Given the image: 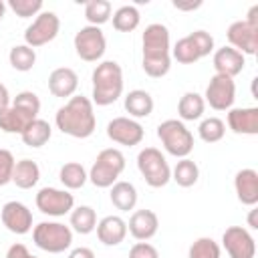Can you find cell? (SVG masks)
I'll use <instances>...</instances> for the list:
<instances>
[{
	"label": "cell",
	"instance_id": "6da1fadb",
	"mask_svg": "<svg viewBox=\"0 0 258 258\" xmlns=\"http://www.w3.org/2000/svg\"><path fill=\"white\" fill-rule=\"evenodd\" d=\"M56 129L75 139H87L95 133L97 117L93 111V101L83 95L71 97L54 115Z\"/></svg>",
	"mask_w": 258,
	"mask_h": 258
},
{
	"label": "cell",
	"instance_id": "7a4b0ae2",
	"mask_svg": "<svg viewBox=\"0 0 258 258\" xmlns=\"http://www.w3.org/2000/svg\"><path fill=\"white\" fill-rule=\"evenodd\" d=\"M143 71L151 79H161L169 73L171 56H169V30L161 22H151L145 26L143 36Z\"/></svg>",
	"mask_w": 258,
	"mask_h": 258
},
{
	"label": "cell",
	"instance_id": "3957f363",
	"mask_svg": "<svg viewBox=\"0 0 258 258\" xmlns=\"http://www.w3.org/2000/svg\"><path fill=\"white\" fill-rule=\"evenodd\" d=\"M93 103L107 107L123 93V71L115 60H103L93 71Z\"/></svg>",
	"mask_w": 258,
	"mask_h": 258
},
{
	"label": "cell",
	"instance_id": "277c9868",
	"mask_svg": "<svg viewBox=\"0 0 258 258\" xmlns=\"http://www.w3.org/2000/svg\"><path fill=\"white\" fill-rule=\"evenodd\" d=\"M157 137L163 149L173 157H187L194 151V135L179 119H165L157 125Z\"/></svg>",
	"mask_w": 258,
	"mask_h": 258
},
{
	"label": "cell",
	"instance_id": "5b68a950",
	"mask_svg": "<svg viewBox=\"0 0 258 258\" xmlns=\"http://www.w3.org/2000/svg\"><path fill=\"white\" fill-rule=\"evenodd\" d=\"M123 169H125V155L119 149L109 147L99 151L89 171V179L95 187H111L117 181V177L123 173Z\"/></svg>",
	"mask_w": 258,
	"mask_h": 258
},
{
	"label": "cell",
	"instance_id": "8992f818",
	"mask_svg": "<svg viewBox=\"0 0 258 258\" xmlns=\"http://www.w3.org/2000/svg\"><path fill=\"white\" fill-rule=\"evenodd\" d=\"M34 244L50 254H60L73 244V230L60 222H40L32 228Z\"/></svg>",
	"mask_w": 258,
	"mask_h": 258
},
{
	"label": "cell",
	"instance_id": "52a82bcc",
	"mask_svg": "<svg viewBox=\"0 0 258 258\" xmlns=\"http://www.w3.org/2000/svg\"><path fill=\"white\" fill-rule=\"evenodd\" d=\"M137 167L149 187H163L171 179V169L165 155L157 147H145L137 153Z\"/></svg>",
	"mask_w": 258,
	"mask_h": 258
},
{
	"label": "cell",
	"instance_id": "ba28073f",
	"mask_svg": "<svg viewBox=\"0 0 258 258\" xmlns=\"http://www.w3.org/2000/svg\"><path fill=\"white\" fill-rule=\"evenodd\" d=\"M212 50H214V36L206 30H194L191 34L179 38L171 48L173 58L179 64H194L200 58L208 56Z\"/></svg>",
	"mask_w": 258,
	"mask_h": 258
},
{
	"label": "cell",
	"instance_id": "9c48e42d",
	"mask_svg": "<svg viewBox=\"0 0 258 258\" xmlns=\"http://www.w3.org/2000/svg\"><path fill=\"white\" fill-rule=\"evenodd\" d=\"M73 42H75V50H77L79 58H83L85 62L101 60L107 50V40H105L103 30L99 26H91V24L79 28Z\"/></svg>",
	"mask_w": 258,
	"mask_h": 258
},
{
	"label": "cell",
	"instance_id": "30bf717a",
	"mask_svg": "<svg viewBox=\"0 0 258 258\" xmlns=\"http://www.w3.org/2000/svg\"><path fill=\"white\" fill-rule=\"evenodd\" d=\"M58 30H60L58 16L54 12H50V10H42L40 14H36L32 24L24 30V42L30 48H38V46L48 44L50 40H54Z\"/></svg>",
	"mask_w": 258,
	"mask_h": 258
},
{
	"label": "cell",
	"instance_id": "8fae6325",
	"mask_svg": "<svg viewBox=\"0 0 258 258\" xmlns=\"http://www.w3.org/2000/svg\"><path fill=\"white\" fill-rule=\"evenodd\" d=\"M236 99V85L234 79L224 77V75H214L206 87L204 101L214 109V111H230Z\"/></svg>",
	"mask_w": 258,
	"mask_h": 258
},
{
	"label": "cell",
	"instance_id": "7c38bea8",
	"mask_svg": "<svg viewBox=\"0 0 258 258\" xmlns=\"http://www.w3.org/2000/svg\"><path fill=\"white\" fill-rule=\"evenodd\" d=\"M34 202H36V208L42 214L54 216V218L71 214L73 208H75L73 194H69L67 189H56V187H42V189H38Z\"/></svg>",
	"mask_w": 258,
	"mask_h": 258
},
{
	"label": "cell",
	"instance_id": "4fadbf2b",
	"mask_svg": "<svg viewBox=\"0 0 258 258\" xmlns=\"http://www.w3.org/2000/svg\"><path fill=\"white\" fill-rule=\"evenodd\" d=\"M143 125L131 117H115L107 123V137L119 145L133 147L143 141Z\"/></svg>",
	"mask_w": 258,
	"mask_h": 258
},
{
	"label": "cell",
	"instance_id": "5bb4252c",
	"mask_svg": "<svg viewBox=\"0 0 258 258\" xmlns=\"http://www.w3.org/2000/svg\"><path fill=\"white\" fill-rule=\"evenodd\" d=\"M222 244L230 258H254L256 242L252 234L242 226H230L222 234Z\"/></svg>",
	"mask_w": 258,
	"mask_h": 258
},
{
	"label": "cell",
	"instance_id": "9a60e30c",
	"mask_svg": "<svg viewBox=\"0 0 258 258\" xmlns=\"http://www.w3.org/2000/svg\"><path fill=\"white\" fill-rule=\"evenodd\" d=\"M226 36H228L232 48H236L244 56L256 54V50H258V26H252L246 20H236L228 26Z\"/></svg>",
	"mask_w": 258,
	"mask_h": 258
},
{
	"label": "cell",
	"instance_id": "2e32d148",
	"mask_svg": "<svg viewBox=\"0 0 258 258\" xmlns=\"http://www.w3.org/2000/svg\"><path fill=\"white\" fill-rule=\"evenodd\" d=\"M0 216H2V224L12 234L22 236V234H28L32 230V212L22 202H16V200L6 202L2 206Z\"/></svg>",
	"mask_w": 258,
	"mask_h": 258
},
{
	"label": "cell",
	"instance_id": "e0dca14e",
	"mask_svg": "<svg viewBox=\"0 0 258 258\" xmlns=\"http://www.w3.org/2000/svg\"><path fill=\"white\" fill-rule=\"evenodd\" d=\"M157 228H159V220L153 210H135L127 224L129 234L139 242L151 240L157 234Z\"/></svg>",
	"mask_w": 258,
	"mask_h": 258
},
{
	"label": "cell",
	"instance_id": "ac0fdd59",
	"mask_svg": "<svg viewBox=\"0 0 258 258\" xmlns=\"http://www.w3.org/2000/svg\"><path fill=\"white\" fill-rule=\"evenodd\" d=\"M214 69H216V75H224V77H230L234 79L236 75H240L244 71V64H246V58L242 52H238L236 48L232 46H222L214 52Z\"/></svg>",
	"mask_w": 258,
	"mask_h": 258
},
{
	"label": "cell",
	"instance_id": "d6986e66",
	"mask_svg": "<svg viewBox=\"0 0 258 258\" xmlns=\"http://www.w3.org/2000/svg\"><path fill=\"white\" fill-rule=\"evenodd\" d=\"M77 87H79V75L69 67H58L48 75V91L58 99L73 97Z\"/></svg>",
	"mask_w": 258,
	"mask_h": 258
},
{
	"label": "cell",
	"instance_id": "ffe728a7",
	"mask_svg": "<svg viewBox=\"0 0 258 258\" xmlns=\"http://www.w3.org/2000/svg\"><path fill=\"white\" fill-rule=\"evenodd\" d=\"M234 189L238 200L244 206H256L258 204V171L252 167H244L234 177Z\"/></svg>",
	"mask_w": 258,
	"mask_h": 258
},
{
	"label": "cell",
	"instance_id": "44dd1931",
	"mask_svg": "<svg viewBox=\"0 0 258 258\" xmlns=\"http://www.w3.org/2000/svg\"><path fill=\"white\" fill-rule=\"evenodd\" d=\"M228 127L238 135H256L258 133V109L256 107L230 109Z\"/></svg>",
	"mask_w": 258,
	"mask_h": 258
},
{
	"label": "cell",
	"instance_id": "7402d4cb",
	"mask_svg": "<svg viewBox=\"0 0 258 258\" xmlns=\"http://www.w3.org/2000/svg\"><path fill=\"white\" fill-rule=\"evenodd\" d=\"M127 236V222L121 216H105L97 224V238L105 246H119Z\"/></svg>",
	"mask_w": 258,
	"mask_h": 258
},
{
	"label": "cell",
	"instance_id": "603a6c76",
	"mask_svg": "<svg viewBox=\"0 0 258 258\" xmlns=\"http://www.w3.org/2000/svg\"><path fill=\"white\" fill-rule=\"evenodd\" d=\"M36 117L28 115L26 111L14 107V105H8L4 109H0V129L4 133H18L22 135V131L34 121Z\"/></svg>",
	"mask_w": 258,
	"mask_h": 258
},
{
	"label": "cell",
	"instance_id": "cb8c5ba5",
	"mask_svg": "<svg viewBox=\"0 0 258 258\" xmlns=\"http://www.w3.org/2000/svg\"><path fill=\"white\" fill-rule=\"evenodd\" d=\"M123 105L131 119H143L149 117L153 111V97L143 89H133L127 93Z\"/></svg>",
	"mask_w": 258,
	"mask_h": 258
},
{
	"label": "cell",
	"instance_id": "d4e9b609",
	"mask_svg": "<svg viewBox=\"0 0 258 258\" xmlns=\"http://www.w3.org/2000/svg\"><path fill=\"white\" fill-rule=\"evenodd\" d=\"M40 179V167L36 161L32 159H20L14 165V173H12V183H16V187L20 189H30L38 183Z\"/></svg>",
	"mask_w": 258,
	"mask_h": 258
},
{
	"label": "cell",
	"instance_id": "484cf974",
	"mask_svg": "<svg viewBox=\"0 0 258 258\" xmlns=\"http://www.w3.org/2000/svg\"><path fill=\"white\" fill-rule=\"evenodd\" d=\"M204 111H206V101L200 93L187 91L181 95V99L177 103V115L181 121H198V119H202Z\"/></svg>",
	"mask_w": 258,
	"mask_h": 258
},
{
	"label": "cell",
	"instance_id": "4316f807",
	"mask_svg": "<svg viewBox=\"0 0 258 258\" xmlns=\"http://www.w3.org/2000/svg\"><path fill=\"white\" fill-rule=\"evenodd\" d=\"M50 135H52V127H50V123L44 121V119H38V117H36V119L22 131L20 137H22L24 145H28V147H32V149H38V147H42V145L48 143Z\"/></svg>",
	"mask_w": 258,
	"mask_h": 258
},
{
	"label": "cell",
	"instance_id": "83f0119b",
	"mask_svg": "<svg viewBox=\"0 0 258 258\" xmlns=\"http://www.w3.org/2000/svg\"><path fill=\"white\" fill-rule=\"evenodd\" d=\"M109 196H111V204L121 212H129L137 204V189L129 181H115L111 185Z\"/></svg>",
	"mask_w": 258,
	"mask_h": 258
},
{
	"label": "cell",
	"instance_id": "f1b7e54d",
	"mask_svg": "<svg viewBox=\"0 0 258 258\" xmlns=\"http://www.w3.org/2000/svg\"><path fill=\"white\" fill-rule=\"evenodd\" d=\"M171 179L179 185V187H191L198 183L200 179V167L194 159L189 157H183L175 163L173 171H171Z\"/></svg>",
	"mask_w": 258,
	"mask_h": 258
},
{
	"label": "cell",
	"instance_id": "f546056e",
	"mask_svg": "<svg viewBox=\"0 0 258 258\" xmlns=\"http://www.w3.org/2000/svg\"><path fill=\"white\" fill-rule=\"evenodd\" d=\"M58 179L60 183L67 187V189H79L87 183L89 179V173L87 169L83 167V163H77V161H69L60 167L58 171Z\"/></svg>",
	"mask_w": 258,
	"mask_h": 258
},
{
	"label": "cell",
	"instance_id": "4dcf8cb0",
	"mask_svg": "<svg viewBox=\"0 0 258 258\" xmlns=\"http://www.w3.org/2000/svg\"><path fill=\"white\" fill-rule=\"evenodd\" d=\"M97 228V214L91 206H79L71 212V230L77 234H91Z\"/></svg>",
	"mask_w": 258,
	"mask_h": 258
},
{
	"label": "cell",
	"instance_id": "1f68e13d",
	"mask_svg": "<svg viewBox=\"0 0 258 258\" xmlns=\"http://www.w3.org/2000/svg\"><path fill=\"white\" fill-rule=\"evenodd\" d=\"M139 20H141L139 10L131 4L119 6L113 12V28L119 30V32H133L139 26Z\"/></svg>",
	"mask_w": 258,
	"mask_h": 258
},
{
	"label": "cell",
	"instance_id": "d6a6232c",
	"mask_svg": "<svg viewBox=\"0 0 258 258\" xmlns=\"http://www.w3.org/2000/svg\"><path fill=\"white\" fill-rule=\"evenodd\" d=\"M8 60H10L12 69H16V71H20V73H26V71H30V69L34 67V62H36V52H34V48H30L28 44H16V46L10 48Z\"/></svg>",
	"mask_w": 258,
	"mask_h": 258
},
{
	"label": "cell",
	"instance_id": "836d02e7",
	"mask_svg": "<svg viewBox=\"0 0 258 258\" xmlns=\"http://www.w3.org/2000/svg\"><path fill=\"white\" fill-rule=\"evenodd\" d=\"M111 2L109 0H91L85 4V18L91 26H101L111 18Z\"/></svg>",
	"mask_w": 258,
	"mask_h": 258
},
{
	"label": "cell",
	"instance_id": "e575fe53",
	"mask_svg": "<svg viewBox=\"0 0 258 258\" xmlns=\"http://www.w3.org/2000/svg\"><path fill=\"white\" fill-rule=\"evenodd\" d=\"M198 135L206 143H218L226 135V123L222 119H218V117H208V119H204L200 123Z\"/></svg>",
	"mask_w": 258,
	"mask_h": 258
},
{
	"label": "cell",
	"instance_id": "d590c367",
	"mask_svg": "<svg viewBox=\"0 0 258 258\" xmlns=\"http://www.w3.org/2000/svg\"><path fill=\"white\" fill-rule=\"evenodd\" d=\"M220 254H222L220 244H218L214 238L202 236V238H198V240L189 246L187 258H220Z\"/></svg>",
	"mask_w": 258,
	"mask_h": 258
},
{
	"label": "cell",
	"instance_id": "8d00e7d4",
	"mask_svg": "<svg viewBox=\"0 0 258 258\" xmlns=\"http://www.w3.org/2000/svg\"><path fill=\"white\" fill-rule=\"evenodd\" d=\"M8 6L20 18H30L42 12V0H8Z\"/></svg>",
	"mask_w": 258,
	"mask_h": 258
},
{
	"label": "cell",
	"instance_id": "74e56055",
	"mask_svg": "<svg viewBox=\"0 0 258 258\" xmlns=\"http://www.w3.org/2000/svg\"><path fill=\"white\" fill-rule=\"evenodd\" d=\"M12 105L18 107V109H22V111H26V113L32 115V117H36L38 111H40V99H38V95L32 93V91H20V93L14 97Z\"/></svg>",
	"mask_w": 258,
	"mask_h": 258
},
{
	"label": "cell",
	"instance_id": "f35d334b",
	"mask_svg": "<svg viewBox=\"0 0 258 258\" xmlns=\"http://www.w3.org/2000/svg\"><path fill=\"white\" fill-rule=\"evenodd\" d=\"M14 155L8 149H0V185H6L12 181V173H14Z\"/></svg>",
	"mask_w": 258,
	"mask_h": 258
},
{
	"label": "cell",
	"instance_id": "ab89813d",
	"mask_svg": "<svg viewBox=\"0 0 258 258\" xmlns=\"http://www.w3.org/2000/svg\"><path fill=\"white\" fill-rule=\"evenodd\" d=\"M129 258H159V252L149 242H137L129 250Z\"/></svg>",
	"mask_w": 258,
	"mask_h": 258
},
{
	"label": "cell",
	"instance_id": "60d3db41",
	"mask_svg": "<svg viewBox=\"0 0 258 258\" xmlns=\"http://www.w3.org/2000/svg\"><path fill=\"white\" fill-rule=\"evenodd\" d=\"M6 258H36V256H32L24 244L16 242V244H12V246L8 248V252H6Z\"/></svg>",
	"mask_w": 258,
	"mask_h": 258
},
{
	"label": "cell",
	"instance_id": "b9f144b4",
	"mask_svg": "<svg viewBox=\"0 0 258 258\" xmlns=\"http://www.w3.org/2000/svg\"><path fill=\"white\" fill-rule=\"evenodd\" d=\"M69 258H95V252H93L91 248H85V246H81V248H75V250H71Z\"/></svg>",
	"mask_w": 258,
	"mask_h": 258
},
{
	"label": "cell",
	"instance_id": "7bdbcfd3",
	"mask_svg": "<svg viewBox=\"0 0 258 258\" xmlns=\"http://www.w3.org/2000/svg\"><path fill=\"white\" fill-rule=\"evenodd\" d=\"M200 6H202L200 0H198V2H187V4H185V2H177V0L173 2V8H177V10H196V8H200Z\"/></svg>",
	"mask_w": 258,
	"mask_h": 258
},
{
	"label": "cell",
	"instance_id": "ee69618b",
	"mask_svg": "<svg viewBox=\"0 0 258 258\" xmlns=\"http://www.w3.org/2000/svg\"><path fill=\"white\" fill-rule=\"evenodd\" d=\"M10 105V95H8V89L0 83V109H4V107H8Z\"/></svg>",
	"mask_w": 258,
	"mask_h": 258
},
{
	"label": "cell",
	"instance_id": "f6af8a7d",
	"mask_svg": "<svg viewBox=\"0 0 258 258\" xmlns=\"http://www.w3.org/2000/svg\"><path fill=\"white\" fill-rule=\"evenodd\" d=\"M248 226L250 228H258V222H256V210H250V216H248Z\"/></svg>",
	"mask_w": 258,
	"mask_h": 258
},
{
	"label": "cell",
	"instance_id": "bcb514c9",
	"mask_svg": "<svg viewBox=\"0 0 258 258\" xmlns=\"http://www.w3.org/2000/svg\"><path fill=\"white\" fill-rule=\"evenodd\" d=\"M4 12H6V4H4V0H0V20L4 18Z\"/></svg>",
	"mask_w": 258,
	"mask_h": 258
}]
</instances>
